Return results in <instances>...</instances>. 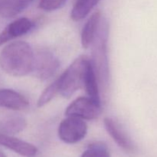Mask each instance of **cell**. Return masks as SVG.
<instances>
[{
	"instance_id": "cell-1",
	"label": "cell",
	"mask_w": 157,
	"mask_h": 157,
	"mask_svg": "<svg viewBox=\"0 0 157 157\" xmlns=\"http://www.w3.org/2000/svg\"><path fill=\"white\" fill-rule=\"evenodd\" d=\"M34 51L29 43L17 41L10 43L0 53V67L14 77H23L32 73Z\"/></svg>"
},
{
	"instance_id": "cell-2",
	"label": "cell",
	"mask_w": 157,
	"mask_h": 157,
	"mask_svg": "<svg viewBox=\"0 0 157 157\" xmlns=\"http://www.w3.org/2000/svg\"><path fill=\"white\" fill-rule=\"evenodd\" d=\"M109 24L105 18H101L98 32L91 44V62L99 86L107 90L110 84V68L107 55V41Z\"/></svg>"
},
{
	"instance_id": "cell-3",
	"label": "cell",
	"mask_w": 157,
	"mask_h": 157,
	"mask_svg": "<svg viewBox=\"0 0 157 157\" xmlns=\"http://www.w3.org/2000/svg\"><path fill=\"white\" fill-rule=\"evenodd\" d=\"M87 56L81 55L77 58L67 70L59 77V94L65 98H69L83 87L84 73L88 64Z\"/></svg>"
},
{
	"instance_id": "cell-4",
	"label": "cell",
	"mask_w": 157,
	"mask_h": 157,
	"mask_svg": "<svg viewBox=\"0 0 157 157\" xmlns=\"http://www.w3.org/2000/svg\"><path fill=\"white\" fill-rule=\"evenodd\" d=\"M60 67V61L56 55L46 48L34 52V61L32 74L41 81L52 78Z\"/></svg>"
},
{
	"instance_id": "cell-5",
	"label": "cell",
	"mask_w": 157,
	"mask_h": 157,
	"mask_svg": "<svg viewBox=\"0 0 157 157\" xmlns=\"http://www.w3.org/2000/svg\"><path fill=\"white\" fill-rule=\"evenodd\" d=\"M58 136L65 144H75L82 140L87 133V125L84 120L67 117L58 127Z\"/></svg>"
},
{
	"instance_id": "cell-6",
	"label": "cell",
	"mask_w": 157,
	"mask_h": 157,
	"mask_svg": "<svg viewBox=\"0 0 157 157\" xmlns=\"http://www.w3.org/2000/svg\"><path fill=\"white\" fill-rule=\"evenodd\" d=\"M101 113V105L90 98L81 97L72 101L65 110L67 117H76L82 120H95Z\"/></svg>"
},
{
	"instance_id": "cell-7",
	"label": "cell",
	"mask_w": 157,
	"mask_h": 157,
	"mask_svg": "<svg viewBox=\"0 0 157 157\" xmlns=\"http://www.w3.org/2000/svg\"><path fill=\"white\" fill-rule=\"evenodd\" d=\"M104 124L108 134L122 150L128 153H135V144L128 134L124 131V129L114 120L110 117H105L104 120Z\"/></svg>"
},
{
	"instance_id": "cell-8",
	"label": "cell",
	"mask_w": 157,
	"mask_h": 157,
	"mask_svg": "<svg viewBox=\"0 0 157 157\" xmlns=\"http://www.w3.org/2000/svg\"><path fill=\"white\" fill-rule=\"evenodd\" d=\"M34 28V23L29 18H22L15 20L0 32V46L5 43L26 35Z\"/></svg>"
},
{
	"instance_id": "cell-9",
	"label": "cell",
	"mask_w": 157,
	"mask_h": 157,
	"mask_svg": "<svg viewBox=\"0 0 157 157\" xmlns=\"http://www.w3.org/2000/svg\"><path fill=\"white\" fill-rule=\"evenodd\" d=\"M0 146L25 157H35L38 154V148L33 144L12 136V135L0 133Z\"/></svg>"
},
{
	"instance_id": "cell-10",
	"label": "cell",
	"mask_w": 157,
	"mask_h": 157,
	"mask_svg": "<svg viewBox=\"0 0 157 157\" xmlns=\"http://www.w3.org/2000/svg\"><path fill=\"white\" fill-rule=\"evenodd\" d=\"M29 105L28 100L12 89H0V107L9 110H21Z\"/></svg>"
},
{
	"instance_id": "cell-11",
	"label": "cell",
	"mask_w": 157,
	"mask_h": 157,
	"mask_svg": "<svg viewBox=\"0 0 157 157\" xmlns=\"http://www.w3.org/2000/svg\"><path fill=\"white\" fill-rule=\"evenodd\" d=\"M102 18L101 12L97 11L91 15L84 25L81 32V44L84 48H87L90 46L95 35L98 32L100 22Z\"/></svg>"
},
{
	"instance_id": "cell-12",
	"label": "cell",
	"mask_w": 157,
	"mask_h": 157,
	"mask_svg": "<svg viewBox=\"0 0 157 157\" xmlns=\"http://www.w3.org/2000/svg\"><path fill=\"white\" fill-rule=\"evenodd\" d=\"M83 87L85 89L86 92L88 94L89 98H91L98 104H101V96H100L99 91V83H98V78L95 75L94 70L93 68L90 60L87 64L86 67L85 73L84 77V82H83Z\"/></svg>"
},
{
	"instance_id": "cell-13",
	"label": "cell",
	"mask_w": 157,
	"mask_h": 157,
	"mask_svg": "<svg viewBox=\"0 0 157 157\" xmlns=\"http://www.w3.org/2000/svg\"><path fill=\"white\" fill-rule=\"evenodd\" d=\"M34 0H3L0 8V15L12 18L27 9Z\"/></svg>"
},
{
	"instance_id": "cell-14",
	"label": "cell",
	"mask_w": 157,
	"mask_h": 157,
	"mask_svg": "<svg viewBox=\"0 0 157 157\" xmlns=\"http://www.w3.org/2000/svg\"><path fill=\"white\" fill-rule=\"evenodd\" d=\"M27 127V121L22 117L14 116L0 122V133L14 135L20 133Z\"/></svg>"
},
{
	"instance_id": "cell-15",
	"label": "cell",
	"mask_w": 157,
	"mask_h": 157,
	"mask_svg": "<svg viewBox=\"0 0 157 157\" xmlns=\"http://www.w3.org/2000/svg\"><path fill=\"white\" fill-rule=\"evenodd\" d=\"M101 0H78L71 12V18L78 21L84 19Z\"/></svg>"
},
{
	"instance_id": "cell-16",
	"label": "cell",
	"mask_w": 157,
	"mask_h": 157,
	"mask_svg": "<svg viewBox=\"0 0 157 157\" xmlns=\"http://www.w3.org/2000/svg\"><path fill=\"white\" fill-rule=\"evenodd\" d=\"M60 90L59 78L55 80L52 84H51L39 97L37 102V106L38 107H42L48 104L58 93Z\"/></svg>"
},
{
	"instance_id": "cell-17",
	"label": "cell",
	"mask_w": 157,
	"mask_h": 157,
	"mask_svg": "<svg viewBox=\"0 0 157 157\" xmlns=\"http://www.w3.org/2000/svg\"><path fill=\"white\" fill-rule=\"evenodd\" d=\"M81 157H110L107 145L102 142L90 144Z\"/></svg>"
},
{
	"instance_id": "cell-18",
	"label": "cell",
	"mask_w": 157,
	"mask_h": 157,
	"mask_svg": "<svg viewBox=\"0 0 157 157\" xmlns=\"http://www.w3.org/2000/svg\"><path fill=\"white\" fill-rule=\"evenodd\" d=\"M66 2L67 0H40L38 7L46 12H52L62 8Z\"/></svg>"
},
{
	"instance_id": "cell-19",
	"label": "cell",
	"mask_w": 157,
	"mask_h": 157,
	"mask_svg": "<svg viewBox=\"0 0 157 157\" xmlns=\"http://www.w3.org/2000/svg\"><path fill=\"white\" fill-rule=\"evenodd\" d=\"M0 157H6V154H5V153H3L1 150H0Z\"/></svg>"
}]
</instances>
